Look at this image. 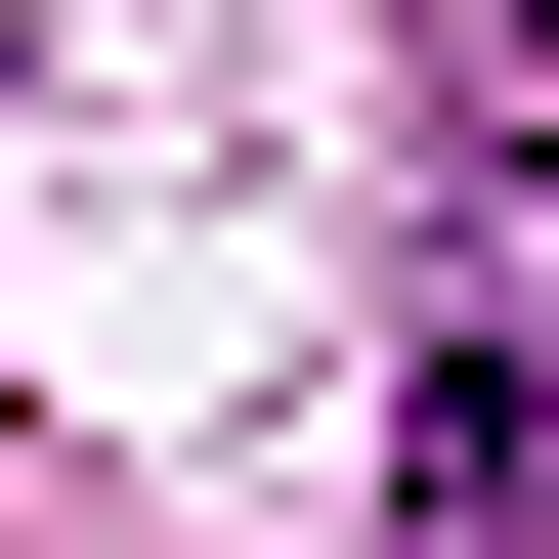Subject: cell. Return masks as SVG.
<instances>
[{"label":"cell","instance_id":"obj_1","mask_svg":"<svg viewBox=\"0 0 559 559\" xmlns=\"http://www.w3.org/2000/svg\"><path fill=\"white\" fill-rule=\"evenodd\" d=\"M430 516L559 559V44H474V130H430Z\"/></svg>","mask_w":559,"mask_h":559}]
</instances>
